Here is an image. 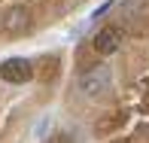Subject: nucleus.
Here are the masks:
<instances>
[{"label":"nucleus","mask_w":149,"mask_h":143,"mask_svg":"<svg viewBox=\"0 0 149 143\" xmlns=\"http://www.w3.org/2000/svg\"><path fill=\"white\" fill-rule=\"evenodd\" d=\"M0 76L6 79V82H28V79L33 76L31 70V61L28 58H6L3 64H0Z\"/></svg>","instance_id":"obj_1"},{"label":"nucleus","mask_w":149,"mask_h":143,"mask_svg":"<svg viewBox=\"0 0 149 143\" xmlns=\"http://www.w3.org/2000/svg\"><path fill=\"white\" fill-rule=\"evenodd\" d=\"M79 88L85 94H100L110 88V67H91L88 73H82L79 79Z\"/></svg>","instance_id":"obj_2"},{"label":"nucleus","mask_w":149,"mask_h":143,"mask_svg":"<svg viewBox=\"0 0 149 143\" xmlns=\"http://www.w3.org/2000/svg\"><path fill=\"white\" fill-rule=\"evenodd\" d=\"M119 43H122L119 28H100L97 33H94V40H91V46H94L97 55H113V52L119 49Z\"/></svg>","instance_id":"obj_3"},{"label":"nucleus","mask_w":149,"mask_h":143,"mask_svg":"<svg viewBox=\"0 0 149 143\" xmlns=\"http://www.w3.org/2000/svg\"><path fill=\"white\" fill-rule=\"evenodd\" d=\"M22 24L28 28V9H22V6H18V9H12V12H9V18L3 22V28H6V31H18Z\"/></svg>","instance_id":"obj_4"}]
</instances>
